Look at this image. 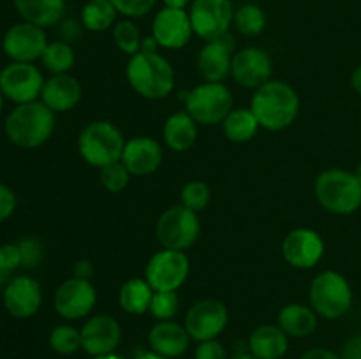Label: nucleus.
I'll return each instance as SVG.
<instances>
[{"instance_id": "obj_1", "label": "nucleus", "mask_w": 361, "mask_h": 359, "mask_svg": "<svg viewBox=\"0 0 361 359\" xmlns=\"http://www.w3.org/2000/svg\"><path fill=\"white\" fill-rule=\"evenodd\" d=\"M249 108L256 115L261 129L281 132L298 118L300 95L286 81L270 80L254 90Z\"/></svg>"}, {"instance_id": "obj_2", "label": "nucleus", "mask_w": 361, "mask_h": 359, "mask_svg": "<svg viewBox=\"0 0 361 359\" xmlns=\"http://www.w3.org/2000/svg\"><path fill=\"white\" fill-rule=\"evenodd\" d=\"M126 76L130 88L147 101L166 99L175 88V69L161 53L137 51L127 62Z\"/></svg>"}, {"instance_id": "obj_3", "label": "nucleus", "mask_w": 361, "mask_h": 359, "mask_svg": "<svg viewBox=\"0 0 361 359\" xmlns=\"http://www.w3.org/2000/svg\"><path fill=\"white\" fill-rule=\"evenodd\" d=\"M4 130L11 144L23 150H34L53 136L55 113L42 101L18 104L7 115Z\"/></svg>"}, {"instance_id": "obj_4", "label": "nucleus", "mask_w": 361, "mask_h": 359, "mask_svg": "<svg viewBox=\"0 0 361 359\" xmlns=\"http://www.w3.org/2000/svg\"><path fill=\"white\" fill-rule=\"evenodd\" d=\"M314 196L328 213L351 215L361 208V183L351 171L324 169L314 182Z\"/></svg>"}, {"instance_id": "obj_5", "label": "nucleus", "mask_w": 361, "mask_h": 359, "mask_svg": "<svg viewBox=\"0 0 361 359\" xmlns=\"http://www.w3.org/2000/svg\"><path fill=\"white\" fill-rule=\"evenodd\" d=\"M126 137L122 130L109 120H94L81 129L78 136V153L94 168L118 162L122 158Z\"/></svg>"}, {"instance_id": "obj_6", "label": "nucleus", "mask_w": 361, "mask_h": 359, "mask_svg": "<svg viewBox=\"0 0 361 359\" xmlns=\"http://www.w3.org/2000/svg\"><path fill=\"white\" fill-rule=\"evenodd\" d=\"M309 305L323 319H341L353 306L351 284L337 271H321L310 282Z\"/></svg>"}, {"instance_id": "obj_7", "label": "nucleus", "mask_w": 361, "mask_h": 359, "mask_svg": "<svg viewBox=\"0 0 361 359\" xmlns=\"http://www.w3.org/2000/svg\"><path fill=\"white\" fill-rule=\"evenodd\" d=\"M185 111L197 125H219L233 109V94L224 83H201L183 92Z\"/></svg>"}, {"instance_id": "obj_8", "label": "nucleus", "mask_w": 361, "mask_h": 359, "mask_svg": "<svg viewBox=\"0 0 361 359\" xmlns=\"http://www.w3.org/2000/svg\"><path fill=\"white\" fill-rule=\"evenodd\" d=\"M201 224L196 211L183 204H175L162 211L155 225V234L162 248L185 252L200 238Z\"/></svg>"}, {"instance_id": "obj_9", "label": "nucleus", "mask_w": 361, "mask_h": 359, "mask_svg": "<svg viewBox=\"0 0 361 359\" xmlns=\"http://www.w3.org/2000/svg\"><path fill=\"white\" fill-rule=\"evenodd\" d=\"M190 275V260L185 252L162 248L148 259L145 280L154 291H178Z\"/></svg>"}, {"instance_id": "obj_10", "label": "nucleus", "mask_w": 361, "mask_h": 359, "mask_svg": "<svg viewBox=\"0 0 361 359\" xmlns=\"http://www.w3.org/2000/svg\"><path fill=\"white\" fill-rule=\"evenodd\" d=\"M235 11L231 0H192L189 18L194 34L204 42L221 39L229 34Z\"/></svg>"}, {"instance_id": "obj_11", "label": "nucleus", "mask_w": 361, "mask_h": 359, "mask_svg": "<svg viewBox=\"0 0 361 359\" xmlns=\"http://www.w3.org/2000/svg\"><path fill=\"white\" fill-rule=\"evenodd\" d=\"M44 76L35 63L9 62L0 70V92L14 104H27L41 99Z\"/></svg>"}, {"instance_id": "obj_12", "label": "nucleus", "mask_w": 361, "mask_h": 359, "mask_svg": "<svg viewBox=\"0 0 361 359\" xmlns=\"http://www.w3.org/2000/svg\"><path fill=\"white\" fill-rule=\"evenodd\" d=\"M229 324V312L219 299L204 298L194 303L185 313L187 333L194 341L217 340Z\"/></svg>"}, {"instance_id": "obj_13", "label": "nucleus", "mask_w": 361, "mask_h": 359, "mask_svg": "<svg viewBox=\"0 0 361 359\" xmlns=\"http://www.w3.org/2000/svg\"><path fill=\"white\" fill-rule=\"evenodd\" d=\"M95 303H97V289L92 280L85 278H67L53 294V308L66 320L85 319L92 313Z\"/></svg>"}, {"instance_id": "obj_14", "label": "nucleus", "mask_w": 361, "mask_h": 359, "mask_svg": "<svg viewBox=\"0 0 361 359\" xmlns=\"http://www.w3.org/2000/svg\"><path fill=\"white\" fill-rule=\"evenodd\" d=\"M46 46L48 37L44 28L28 21L11 25L2 37V51L11 62L34 63L35 60H41Z\"/></svg>"}, {"instance_id": "obj_15", "label": "nucleus", "mask_w": 361, "mask_h": 359, "mask_svg": "<svg viewBox=\"0 0 361 359\" xmlns=\"http://www.w3.org/2000/svg\"><path fill=\"white\" fill-rule=\"evenodd\" d=\"M274 62L271 56L257 46H247L233 55L231 77L240 87L257 90L271 80Z\"/></svg>"}, {"instance_id": "obj_16", "label": "nucleus", "mask_w": 361, "mask_h": 359, "mask_svg": "<svg viewBox=\"0 0 361 359\" xmlns=\"http://www.w3.org/2000/svg\"><path fill=\"white\" fill-rule=\"evenodd\" d=\"M80 331L81 348L92 358L113 354L122 341V327L118 320L108 313L88 317Z\"/></svg>"}, {"instance_id": "obj_17", "label": "nucleus", "mask_w": 361, "mask_h": 359, "mask_svg": "<svg viewBox=\"0 0 361 359\" xmlns=\"http://www.w3.org/2000/svg\"><path fill=\"white\" fill-rule=\"evenodd\" d=\"M281 252L286 263L296 270H310L323 259L324 241L314 229L298 227L286 234Z\"/></svg>"}, {"instance_id": "obj_18", "label": "nucleus", "mask_w": 361, "mask_h": 359, "mask_svg": "<svg viewBox=\"0 0 361 359\" xmlns=\"http://www.w3.org/2000/svg\"><path fill=\"white\" fill-rule=\"evenodd\" d=\"M152 35L162 49H182L194 35L189 11L162 7L152 21Z\"/></svg>"}, {"instance_id": "obj_19", "label": "nucleus", "mask_w": 361, "mask_h": 359, "mask_svg": "<svg viewBox=\"0 0 361 359\" xmlns=\"http://www.w3.org/2000/svg\"><path fill=\"white\" fill-rule=\"evenodd\" d=\"M2 301L7 313L14 319H30L41 308V284L28 275H14L4 285Z\"/></svg>"}, {"instance_id": "obj_20", "label": "nucleus", "mask_w": 361, "mask_h": 359, "mask_svg": "<svg viewBox=\"0 0 361 359\" xmlns=\"http://www.w3.org/2000/svg\"><path fill=\"white\" fill-rule=\"evenodd\" d=\"M235 53V39L231 37V34L204 42L196 56L197 73L207 83H222L226 77L231 76V62Z\"/></svg>"}, {"instance_id": "obj_21", "label": "nucleus", "mask_w": 361, "mask_h": 359, "mask_svg": "<svg viewBox=\"0 0 361 359\" xmlns=\"http://www.w3.org/2000/svg\"><path fill=\"white\" fill-rule=\"evenodd\" d=\"M164 158L159 141L150 136H134L126 141L122 151V164L133 176H148L157 171Z\"/></svg>"}, {"instance_id": "obj_22", "label": "nucleus", "mask_w": 361, "mask_h": 359, "mask_svg": "<svg viewBox=\"0 0 361 359\" xmlns=\"http://www.w3.org/2000/svg\"><path fill=\"white\" fill-rule=\"evenodd\" d=\"M192 338L185 326L175 320H157L148 331V347L166 359H176L189 348Z\"/></svg>"}, {"instance_id": "obj_23", "label": "nucleus", "mask_w": 361, "mask_h": 359, "mask_svg": "<svg viewBox=\"0 0 361 359\" xmlns=\"http://www.w3.org/2000/svg\"><path fill=\"white\" fill-rule=\"evenodd\" d=\"M83 97L81 83L73 74H53L44 81L41 99L53 113H67L76 108Z\"/></svg>"}, {"instance_id": "obj_24", "label": "nucleus", "mask_w": 361, "mask_h": 359, "mask_svg": "<svg viewBox=\"0 0 361 359\" xmlns=\"http://www.w3.org/2000/svg\"><path fill=\"white\" fill-rule=\"evenodd\" d=\"M247 348L257 359H282L289 348V336L279 324H263L250 333Z\"/></svg>"}, {"instance_id": "obj_25", "label": "nucleus", "mask_w": 361, "mask_h": 359, "mask_svg": "<svg viewBox=\"0 0 361 359\" xmlns=\"http://www.w3.org/2000/svg\"><path fill=\"white\" fill-rule=\"evenodd\" d=\"M162 141L171 151L182 153L197 141V123L187 111L173 113L162 125Z\"/></svg>"}, {"instance_id": "obj_26", "label": "nucleus", "mask_w": 361, "mask_h": 359, "mask_svg": "<svg viewBox=\"0 0 361 359\" xmlns=\"http://www.w3.org/2000/svg\"><path fill=\"white\" fill-rule=\"evenodd\" d=\"M21 20L41 28L59 25L66 16V0H13Z\"/></svg>"}, {"instance_id": "obj_27", "label": "nucleus", "mask_w": 361, "mask_h": 359, "mask_svg": "<svg viewBox=\"0 0 361 359\" xmlns=\"http://www.w3.org/2000/svg\"><path fill=\"white\" fill-rule=\"evenodd\" d=\"M277 324L288 336L307 338L317 329L319 315L310 305L303 303H289L282 306L277 315Z\"/></svg>"}, {"instance_id": "obj_28", "label": "nucleus", "mask_w": 361, "mask_h": 359, "mask_svg": "<svg viewBox=\"0 0 361 359\" xmlns=\"http://www.w3.org/2000/svg\"><path fill=\"white\" fill-rule=\"evenodd\" d=\"M154 292L145 278H129L118 291V306L129 315H143L150 310Z\"/></svg>"}, {"instance_id": "obj_29", "label": "nucleus", "mask_w": 361, "mask_h": 359, "mask_svg": "<svg viewBox=\"0 0 361 359\" xmlns=\"http://www.w3.org/2000/svg\"><path fill=\"white\" fill-rule=\"evenodd\" d=\"M221 125L226 139L231 143H247L261 129L259 122L250 108H233Z\"/></svg>"}, {"instance_id": "obj_30", "label": "nucleus", "mask_w": 361, "mask_h": 359, "mask_svg": "<svg viewBox=\"0 0 361 359\" xmlns=\"http://www.w3.org/2000/svg\"><path fill=\"white\" fill-rule=\"evenodd\" d=\"M116 14L109 0H87V4L81 9V25L90 32H106L115 27Z\"/></svg>"}, {"instance_id": "obj_31", "label": "nucleus", "mask_w": 361, "mask_h": 359, "mask_svg": "<svg viewBox=\"0 0 361 359\" xmlns=\"http://www.w3.org/2000/svg\"><path fill=\"white\" fill-rule=\"evenodd\" d=\"M42 67L53 74H69L76 63V53L67 41L48 42L41 56Z\"/></svg>"}, {"instance_id": "obj_32", "label": "nucleus", "mask_w": 361, "mask_h": 359, "mask_svg": "<svg viewBox=\"0 0 361 359\" xmlns=\"http://www.w3.org/2000/svg\"><path fill=\"white\" fill-rule=\"evenodd\" d=\"M233 25L245 37H256L267 28V14L257 4H243L235 11Z\"/></svg>"}, {"instance_id": "obj_33", "label": "nucleus", "mask_w": 361, "mask_h": 359, "mask_svg": "<svg viewBox=\"0 0 361 359\" xmlns=\"http://www.w3.org/2000/svg\"><path fill=\"white\" fill-rule=\"evenodd\" d=\"M111 35L116 48H118L122 53H126V55L133 56L141 49L143 35H141L140 27H137L130 18L116 21L115 27H113Z\"/></svg>"}, {"instance_id": "obj_34", "label": "nucleus", "mask_w": 361, "mask_h": 359, "mask_svg": "<svg viewBox=\"0 0 361 359\" xmlns=\"http://www.w3.org/2000/svg\"><path fill=\"white\" fill-rule=\"evenodd\" d=\"M49 347L60 355H73L81 348V331L69 324H60L49 331Z\"/></svg>"}, {"instance_id": "obj_35", "label": "nucleus", "mask_w": 361, "mask_h": 359, "mask_svg": "<svg viewBox=\"0 0 361 359\" xmlns=\"http://www.w3.org/2000/svg\"><path fill=\"white\" fill-rule=\"evenodd\" d=\"M210 199L212 190L208 183L203 182V180H190V182L183 185L182 192H180V204L196 211V213L203 211L208 206V203H210Z\"/></svg>"}, {"instance_id": "obj_36", "label": "nucleus", "mask_w": 361, "mask_h": 359, "mask_svg": "<svg viewBox=\"0 0 361 359\" xmlns=\"http://www.w3.org/2000/svg\"><path fill=\"white\" fill-rule=\"evenodd\" d=\"M130 176L133 175L127 171V168L122 164V160L104 165V168H101V171H99L101 185L111 194H120L122 190H126L127 185H129Z\"/></svg>"}, {"instance_id": "obj_37", "label": "nucleus", "mask_w": 361, "mask_h": 359, "mask_svg": "<svg viewBox=\"0 0 361 359\" xmlns=\"http://www.w3.org/2000/svg\"><path fill=\"white\" fill-rule=\"evenodd\" d=\"M180 298L176 291H155L148 312L157 320H173L178 313Z\"/></svg>"}, {"instance_id": "obj_38", "label": "nucleus", "mask_w": 361, "mask_h": 359, "mask_svg": "<svg viewBox=\"0 0 361 359\" xmlns=\"http://www.w3.org/2000/svg\"><path fill=\"white\" fill-rule=\"evenodd\" d=\"M21 266V253L18 243L0 245V285H6L13 273Z\"/></svg>"}, {"instance_id": "obj_39", "label": "nucleus", "mask_w": 361, "mask_h": 359, "mask_svg": "<svg viewBox=\"0 0 361 359\" xmlns=\"http://www.w3.org/2000/svg\"><path fill=\"white\" fill-rule=\"evenodd\" d=\"M126 18H143L155 7L157 0H109Z\"/></svg>"}, {"instance_id": "obj_40", "label": "nucleus", "mask_w": 361, "mask_h": 359, "mask_svg": "<svg viewBox=\"0 0 361 359\" xmlns=\"http://www.w3.org/2000/svg\"><path fill=\"white\" fill-rule=\"evenodd\" d=\"M18 248L21 253V266L35 267L42 260V245L32 236H27L18 241Z\"/></svg>"}, {"instance_id": "obj_41", "label": "nucleus", "mask_w": 361, "mask_h": 359, "mask_svg": "<svg viewBox=\"0 0 361 359\" xmlns=\"http://www.w3.org/2000/svg\"><path fill=\"white\" fill-rule=\"evenodd\" d=\"M194 359H229L224 345L217 340L197 341V347L194 351Z\"/></svg>"}, {"instance_id": "obj_42", "label": "nucleus", "mask_w": 361, "mask_h": 359, "mask_svg": "<svg viewBox=\"0 0 361 359\" xmlns=\"http://www.w3.org/2000/svg\"><path fill=\"white\" fill-rule=\"evenodd\" d=\"M16 210V196L7 185L0 183V224L6 222Z\"/></svg>"}, {"instance_id": "obj_43", "label": "nucleus", "mask_w": 361, "mask_h": 359, "mask_svg": "<svg viewBox=\"0 0 361 359\" xmlns=\"http://www.w3.org/2000/svg\"><path fill=\"white\" fill-rule=\"evenodd\" d=\"M341 359H361V333L345 341L342 347Z\"/></svg>"}, {"instance_id": "obj_44", "label": "nucleus", "mask_w": 361, "mask_h": 359, "mask_svg": "<svg viewBox=\"0 0 361 359\" xmlns=\"http://www.w3.org/2000/svg\"><path fill=\"white\" fill-rule=\"evenodd\" d=\"M300 359H341V355L331 351V348L314 347L310 351L303 352V355Z\"/></svg>"}, {"instance_id": "obj_45", "label": "nucleus", "mask_w": 361, "mask_h": 359, "mask_svg": "<svg viewBox=\"0 0 361 359\" xmlns=\"http://www.w3.org/2000/svg\"><path fill=\"white\" fill-rule=\"evenodd\" d=\"M73 277L90 280V278L94 277V264H92L88 259H80L76 264H74Z\"/></svg>"}, {"instance_id": "obj_46", "label": "nucleus", "mask_w": 361, "mask_h": 359, "mask_svg": "<svg viewBox=\"0 0 361 359\" xmlns=\"http://www.w3.org/2000/svg\"><path fill=\"white\" fill-rule=\"evenodd\" d=\"M62 35H63V39H66L67 42L73 41V39L78 35V23H76V21H73V20L63 21Z\"/></svg>"}, {"instance_id": "obj_47", "label": "nucleus", "mask_w": 361, "mask_h": 359, "mask_svg": "<svg viewBox=\"0 0 361 359\" xmlns=\"http://www.w3.org/2000/svg\"><path fill=\"white\" fill-rule=\"evenodd\" d=\"M351 87H353V90H355L356 94H358L361 97V63H360V65H356L355 70H353Z\"/></svg>"}, {"instance_id": "obj_48", "label": "nucleus", "mask_w": 361, "mask_h": 359, "mask_svg": "<svg viewBox=\"0 0 361 359\" xmlns=\"http://www.w3.org/2000/svg\"><path fill=\"white\" fill-rule=\"evenodd\" d=\"M159 49L157 41L154 39V35H148V37H143V42H141V49L140 51H147V53H155Z\"/></svg>"}, {"instance_id": "obj_49", "label": "nucleus", "mask_w": 361, "mask_h": 359, "mask_svg": "<svg viewBox=\"0 0 361 359\" xmlns=\"http://www.w3.org/2000/svg\"><path fill=\"white\" fill-rule=\"evenodd\" d=\"M164 7H171V9H187L192 4V0H162Z\"/></svg>"}, {"instance_id": "obj_50", "label": "nucleus", "mask_w": 361, "mask_h": 359, "mask_svg": "<svg viewBox=\"0 0 361 359\" xmlns=\"http://www.w3.org/2000/svg\"><path fill=\"white\" fill-rule=\"evenodd\" d=\"M136 359H166V358H162V355H159L157 352L154 351H147V352H141Z\"/></svg>"}, {"instance_id": "obj_51", "label": "nucleus", "mask_w": 361, "mask_h": 359, "mask_svg": "<svg viewBox=\"0 0 361 359\" xmlns=\"http://www.w3.org/2000/svg\"><path fill=\"white\" fill-rule=\"evenodd\" d=\"M229 359H257L256 355H252L249 352V348H247V351H242V352H236L235 355H231V358Z\"/></svg>"}, {"instance_id": "obj_52", "label": "nucleus", "mask_w": 361, "mask_h": 359, "mask_svg": "<svg viewBox=\"0 0 361 359\" xmlns=\"http://www.w3.org/2000/svg\"><path fill=\"white\" fill-rule=\"evenodd\" d=\"M92 359H126V358H122V355H118V354H115V352H113V354L99 355V358H92Z\"/></svg>"}, {"instance_id": "obj_53", "label": "nucleus", "mask_w": 361, "mask_h": 359, "mask_svg": "<svg viewBox=\"0 0 361 359\" xmlns=\"http://www.w3.org/2000/svg\"><path fill=\"white\" fill-rule=\"evenodd\" d=\"M353 172H355L356 180H358V182L361 183V162H360L358 165H356V169H355V171H353Z\"/></svg>"}, {"instance_id": "obj_54", "label": "nucleus", "mask_w": 361, "mask_h": 359, "mask_svg": "<svg viewBox=\"0 0 361 359\" xmlns=\"http://www.w3.org/2000/svg\"><path fill=\"white\" fill-rule=\"evenodd\" d=\"M2 106H4V95L2 92H0V111H2Z\"/></svg>"}]
</instances>
